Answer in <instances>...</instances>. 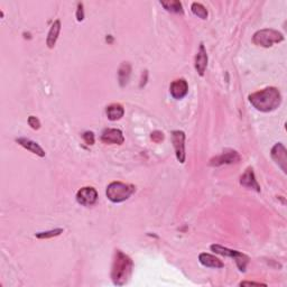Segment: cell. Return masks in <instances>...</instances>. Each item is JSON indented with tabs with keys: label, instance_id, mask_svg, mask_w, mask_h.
Segmentation results:
<instances>
[{
	"label": "cell",
	"instance_id": "obj_1",
	"mask_svg": "<svg viewBox=\"0 0 287 287\" xmlns=\"http://www.w3.org/2000/svg\"><path fill=\"white\" fill-rule=\"evenodd\" d=\"M249 102L258 111H274L282 103L281 91L275 86H270V88L257 91V92L250 94Z\"/></svg>",
	"mask_w": 287,
	"mask_h": 287
},
{
	"label": "cell",
	"instance_id": "obj_2",
	"mask_svg": "<svg viewBox=\"0 0 287 287\" xmlns=\"http://www.w3.org/2000/svg\"><path fill=\"white\" fill-rule=\"evenodd\" d=\"M134 263L132 258L127 256L121 250H116L111 267L112 283L117 286H123L132 277Z\"/></svg>",
	"mask_w": 287,
	"mask_h": 287
},
{
	"label": "cell",
	"instance_id": "obj_3",
	"mask_svg": "<svg viewBox=\"0 0 287 287\" xmlns=\"http://www.w3.org/2000/svg\"><path fill=\"white\" fill-rule=\"evenodd\" d=\"M136 187L133 184H126L122 182H112L107 186V198L114 203H120L132 197Z\"/></svg>",
	"mask_w": 287,
	"mask_h": 287
},
{
	"label": "cell",
	"instance_id": "obj_4",
	"mask_svg": "<svg viewBox=\"0 0 287 287\" xmlns=\"http://www.w3.org/2000/svg\"><path fill=\"white\" fill-rule=\"evenodd\" d=\"M284 41V35L281 32L266 28V30H260L256 32L253 36V44L261 47H271L274 44H278Z\"/></svg>",
	"mask_w": 287,
	"mask_h": 287
},
{
	"label": "cell",
	"instance_id": "obj_5",
	"mask_svg": "<svg viewBox=\"0 0 287 287\" xmlns=\"http://www.w3.org/2000/svg\"><path fill=\"white\" fill-rule=\"evenodd\" d=\"M211 250L216 253H218V255L234 258L236 264H237V266L239 268V270L243 271V272L246 271V267L249 263V257L245 255V253L237 252V250L229 249V248H227V247H223V246H220V245H212Z\"/></svg>",
	"mask_w": 287,
	"mask_h": 287
},
{
	"label": "cell",
	"instance_id": "obj_6",
	"mask_svg": "<svg viewBox=\"0 0 287 287\" xmlns=\"http://www.w3.org/2000/svg\"><path fill=\"white\" fill-rule=\"evenodd\" d=\"M172 141L177 161L181 164L185 163V134L182 130H174L172 133Z\"/></svg>",
	"mask_w": 287,
	"mask_h": 287
},
{
	"label": "cell",
	"instance_id": "obj_7",
	"mask_svg": "<svg viewBox=\"0 0 287 287\" xmlns=\"http://www.w3.org/2000/svg\"><path fill=\"white\" fill-rule=\"evenodd\" d=\"M240 161V155L238 154V152L229 150L223 152L222 154L212 158L210 161V165L211 166H221V165H229V164H236Z\"/></svg>",
	"mask_w": 287,
	"mask_h": 287
},
{
	"label": "cell",
	"instance_id": "obj_8",
	"mask_svg": "<svg viewBox=\"0 0 287 287\" xmlns=\"http://www.w3.org/2000/svg\"><path fill=\"white\" fill-rule=\"evenodd\" d=\"M98 200V192L94 187L85 186L79 190L76 193V201L81 205L91 206L97 202Z\"/></svg>",
	"mask_w": 287,
	"mask_h": 287
},
{
	"label": "cell",
	"instance_id": "obj_9",
	"mask_svg": "<svg viewBox=\"0 0 287 287\" xmlns=\"http://www.w3.org/2000/svg\"><path fill=\"white\" fill-rule=\"evenodd\" d=\"M271 158L274 159V162L281 167L282 170L286 173V164H287V151L284 145L282 143L275 144V146L271 148L270 151Z\"/></svg>",
	"mask_w": 287,
	"mask_h": 287
},
{
	"label": "cell",
	"instance_id": "obj_10",
	"mask_svg": "<svg viewBox=\"0 0 287 287\" xmlns=\"http://www.w3.org/2000/svg\"><path fill=\"white\" fill-rule=\"evenodd\" d=\"M101 140L104 144L109 145H121L125 141V137L121 130L115 128L104 129L102 135H101Z\"/></svg>",
	"mask_w": 287,
	"mask_h": 287
},
{
	"label": "cell",
	"instance_id": "obj_11",
	"mask_svg": "<svg viewBox=\"0 0 287 287\" xmlns=\"http://www.w3.org/2000/svg\"><path fill=\"white\" fill-rule=\"evenodd\" d=\"M169 92L174 99L180 100L186 96L188 92V84L185 79H177L172 82L169 86Z\"/></svg>",
	"mask_w": 287,
	"mask_h": 287
},
{
	"label": "cell",
	"instance_id": "obj_12",
	"mask_svg": "<svg viewBox=\"0 0 287 287\" xmlns=\"http://www.w3.org/2000/svg\"><path fill=\"white\" fill-rule=\"evenodd\" d=\"M240 184L243 187L249 188V190L260 192V186L256 180L253 167H248V169L245 170V173H243L240 177Z\"/></svg>",
	"mask_w": 287,
	"mask_h": 287
},
{
	"label": "cell",
	"instance_id": "obj_13",
	"mask_svg": "<svg viewBox=\"0 0 287 287\" xmlns=\"http://www.w3.org/2000/svg\"><path fill=\"white\" fill-rule=\"evenodd\" d=\"M195 70H197L198 74L200 76H203L205 73L206 67H208V54H206V50L203 43L200 44L199 52L195 56Z\"/></svg>",
	"mask_w": 287,
	"mask_h": 287
},
{
	"label": "cell",
	"instance_id": "obj_14",
	"mask_svg": "<svg viewBox=\"0 0 287 287\" xmlns=\"http://www.w3.org/2000/svg\"><path fill=\"white\" fill-rule=\"evenodd\" d=\"M16 141L20 145L21 147H24L25 150L30 151L33 154L39 156V157H45V151L39 146V145L36 143V141H33L28 138H17Z\"/></svg>",
	"mask_w": 287,
	"mask_h": 287
},
{
	"label": "cell",
	"instance_id": "obj_15",
	"mask_svg": "<svg viewBox=\"0 0 287 287\" xmlns=\"http://www.w3.org/2000/svg\"><path fill=\"white\" fill-rule=\"evenodd\" d=\"M199 261L201 263L203 266L209 267V268H223L224 264L222 260H220L219 258L216 256L210 255V253H202L199 255Z\"/></svg>",
	"mask_w": 287,
	"mask_h": 287
},
{
	"label": "cell",
	"instance_id": "obj_16",
	"mask_svg": "<svg viewBox=\"0 0 287 287\" xmlns=\"http://www.w3.org/2000/svg\"><path fill=\"white\" fill-rule=\"evenodd\" d=\"M61 27L62 25L59 19L54 21L52 26H51L49 34H47V38H46V45L49 49H54V46H55L57 38H59V35L61 33Z\"/></svg>",
	"mask_w": 287,
	"mask_h": 287
},
{
	"label": "cell",
	"instance_id": "obj_17",
	"mask_svg": "<svg viewBox=\"0 0 287 287\" xmlns=\"http://www.w3.org/2000/svg\"><path fill=\"white\" fill-rule=\"evenodd\" d=\"M106 112H107L109 120L117 121L123 117V115H125V109H123L121 104L114 103V104H110V106L107 108Z\"/></svg>",
	"mask_w": 287,
	"mask_h": 287
},
{
	"label": "cell",
	"instance_id": "obj_18",
	"mask_svg": "<svg viewBox=\"0 0 287 287\" xmlns=\"http://www.w3.org/2000/svg\"><path fill=\"white\" fill-rule=\"evenodd\" d=\"M130 74H132V67H130L128 62H123V63L120 65V68H119V72H118L119 83H120L121 86H125L127 83H128Z\"/></svg>",
	"mask_w": 287,
	"mask_h": 287
},
{
	"label": "cell",
	"instance_id": "obj_19",
	"mask_svg": "<svg viewBox=\"0 0 287 287\" xmlns=\"http://www.w3.org/2000/svg\"><path fill=\"white\" fill-rule=\"evenodd\" d=\"M161 5L164 7L167 12L173 13V14H179V15H183L184 9L182 2L179 0H169V1H161Z\"/></svg>",
	"mask_w": 287,
	"mask_h": 287
},
{
	"label": "cell",
	"instance_id": "obj_20",
	"mask_svg": "<svg viewBox=\"0 0 287 287\" xmlns=\"http://www.w3.org/2000/svg\"><path fill=\"white\" fill-rule=\"evenodd\" d=\"M191 10H192V13H193L195 16L201 18V19H203V20L208 19V16H209L208 9H206L205 7L202 5V3L193 2V3H192V6H191Z\"/></svg>",
	"mask_w": 287,
	"mask_h": 287
},
{
	"label": "cell",
	"instance_id": "obj_21",
	"mask_svg": "<svg viewBox=\"0 0 287 287\" xmlns=\"http://www.w3.org/2000/svg\"><path fill=\"white\" fill-rule=\"evenodd\" d=\"M63 229H54V230H50V231H44V232H38V234H36V238L38 239H49V238H54V237H57V236H60L63 234Z\"/></svg>",
	"mask_w": 287,
	"mask_h": 287
},
{
	"label": "cell",
	"instance_id": "obj_22",
	"mask_svg": "<svg viewBox=\"0 0 287 287\" xmlns=\"http://www.w3.org/2000/svg\"><path fill=\"white\" fill-rule=\"evenodd\" d=\"M28 125H30L34 130H38L41 128V121H39V119L37 117H35V116L28 117Z\"/></svg>",
	"mask_w": 287,
	"mask_h": 287
},
{
	"label": "cell",
	"instance_id": "obj_23",
	"mask_svg": "<svg viewBox=\"0 0 287 287\" xmlns=\"http://www.w3.org/2000/svg\"><path fill=\"white\" fill-rule=\"evenodd\" d=\"M82 138L84 139L85 144H88V145H94V141H96V138H94V134L92 132H85L82 135Z\"/></svg>",
	"mask_w": 287,
	"mask_h": 287
},
{
	"label": "cell",
	"instance_id": "obj_24",
	"mask_svg": "<svg viewBox=\"0 0 287 287\" xmlns=\"http://www.w3.org/2000/svg\"><path fill=\"white\" fill-rule=\"evenodd\" d=\"M76 19L78 21H82L84 19V9H83V3H78V9H76Z\"/></svg>",
	"mask_w": 287,
	"mask_h": 287
},
{
	"label": "cell",
	"instance_id": "obj_25",
	"mask_svg": "<svg viewBox=\"0 0 287 287\" xmlns=\"http://www.w3.org/2000/svg\"><path fill=\"white\" fill-rule=\"evenodd\" d=\"M152 140L155 141V143H161L162 140H164V134L162 132H158V130H156V132L152 133Z\"/></svg>",
	"mask_w": 287,
	"mask_h": 287
},
{
	"label": "cell",
	"instance_id": "obj_26",
	"mask_svg": "<svg viewBox=\"0 0 287 287\" xmlns=\"http://www.w3.org/2000/svg\"><path fill=\"white\" fill-rule=\"evenodd\" d=\"M240 286H266L263 283H255V282H241Z\"/></svg>",
	"mask_w": 287,
	"mask_h": 287
}]
</instances>
